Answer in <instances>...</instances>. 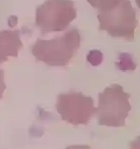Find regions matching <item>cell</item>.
Listing matches in <instances>:
<instances>
[{
  "mask_svg": "<svg viewBox=\"0 0 140 149\" xmlns=\"http://www.w3.org/2000/svg\"><path fill=\"white\" fill-rule=\"evenodd\" d=\"M20 34L18 29L0 31V64L7 61L9 56H18L19 51L23 47Z\"/></svg>",
  "mask_w": 140,
  "mask_h": 149,
  "instance_id": "cell-6",
  "label": "cell"
},
{
  "mask_svg": "<svg viewBox=\"0 0 140 149\" xmlns=\"http://www.w3.org/2000/svg\"><path fill=\"white\" fill-rule=\"evenodd\" d=\"M66 149H92L88 145H71Z\"/></svg>",
  "mask_w": 140,
  "mask_h": 149,
  "instance_id": "cell-9",
  "label": "cell"
},
{
  "mask_svg": "<svg viewBox=\"0 0 140 149\" xmlns=\"http://www.w3.org/2000/svg\"><path fill=\"white\" fill-rule=\"evenodd\" d=\"M6 89V85L4 82V71L0 69V100L2 98L3 92Z\"/></svg>",
  "mask_w": 140,
  "mask_h": 149,
  "instance_id": "cell-8",
  "label": "cell"
},
{
  "mask_svg": "<svg viewBox=\"0 0 140 149\" xmlns=\"http://www.w3.org/2000/svg\"><path fill=\"white\" fill-rule=\"evenodd\" d=\"M100 30H105L112 37L133 41L138 26L136 13L129 0H123L118 6L98 15Z\"/></svg>",
  "mask_w": 140,
  "mask_h": 149,
  "instance_id": "cell-4",
  "label": "cell"
},
{
  "mask_svg": "<svg viewBox=\"0 0 140 149\" xmlns=\"http://www.w3.org/2000/svg\"><path fill=\"white\" fill-rule=\"evenodd\" d=\"M56 108L63 120L73 125H88L97 112L93 98L85 96L82 92L71 91L59 94Z\"/></svg>",
  "mask_w": 140,
  "mask_h": 149,
  "instance_id": "cell-5",
  "label": "cell"
},
{
  "mask_svg": "<svg viewBox=\"0 0 140 149\" xmlns=\"http://www.w3.org/2000/svg\"><path fill=\"white\" fill-rule=\"evenodd\" d=\"M76 17L77 9L72 0H46L36 8V26L43 35L61 32Z\"/></svg>",
  "mask_w": 140,
  "mask_h": 149,
  "instance_id": "cell-3",
  "label": "cell"
},
{
  "mask_svg": "<svg viewBox=\"0 0 140 149\" xmlns=\"http://www.w3.org/2000/svg\"><path fill=\"white\" fill-rule=\"evenodd\" d=\"M80 43L78 29L72 28L53 40L38 39L32 46L31 53L36 60L50 67H65L74 56Z\"/></svg>",
  "mask_w": 140,
  "mask_h": 149,
  "instance_id": "cell-1",
  "label": "cell"
},
{
  "mask_svg": "<svg viewBox=\"0 0 140 149\" xmlns=\"http://www.w3.org/2000/svg\"><path fill=\"white\" fill-rule=\"evenodd\" d=\"M131 95L124 91L117 84L106 87L98 95L97 107L98 125L108 127H123L132 106L129 100Z\"/></svg>",
  "mask_w": 140,
  "mask_h": 149,
  "instance_id": "cell-2",
  "label": "cell"
},
{
  "mask_svg": "<svg viewBox=\"0 0 140 149\" xmlns=\"http://www.w3.org/2000/svg\"><path fill=\"white\" fill-rule=\"evenodd\" d=\"M88 3L99 12L105 11L118 6L123 0H87Z\"/></svg>",
  "mask_w": 140,
  "mask_h": 149,
  "instance_id": "cell-7",
  "label": "cell"
}]
</instances>
